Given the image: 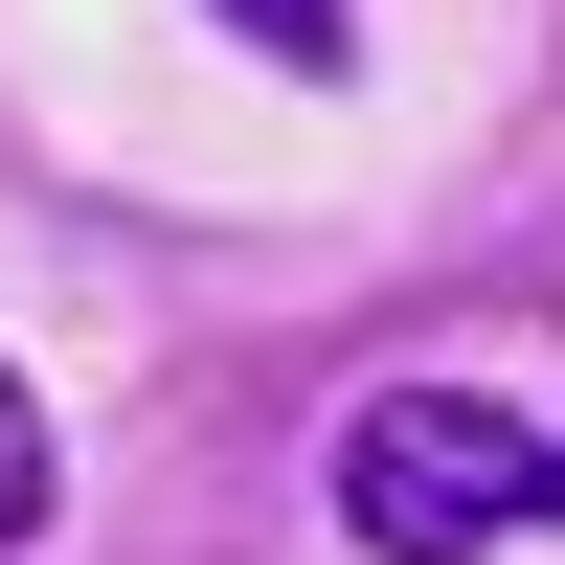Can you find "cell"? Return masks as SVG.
<instances>
[{"label":"cell","mask_w":565,"mask_h":565,"mask_svg":"<svg viewBox=\"0 0 565 565\" xmlns=\"http://www.w3.org/2000/svg\"><path fill=\"white\" fill-rule=\"evenodd\" d=\"M543 521V430H498L476 385H362L340 407V543L362 565H498Z\"/></svg>","instance_id":"cell-1"},{"label":"cell","mask_w":565,"mask_h":565,"mask_svg":"<svg viewBox=\"0 0 565 565\" xmlns=\"http://www.w3.org/2000/svg\"><path fill=\"white\" fill-rule=\"evenodd\" d=\"M226 45H249V68H295V90H340L362 68V0H204Z\"/></svg>","instance_id":"cell-2"},{"label":"cell","mask_w":565,"mask_h":565,"mask_svg":"<svg viewBox=\"0 0 565 565\" xmlns=\"http://www.w3.org/2000/svg\"><path fill=\"white\" fill-rule=\"evenodd\" d=\"M45 498H68V430H45V385L0 362V543H45Z\"/></svg>","instance_id":"cell-3"},{"label":"cell","mask_w":565,"mask_h":565,"mask_svg":"<svg viewBox=\"0 0 565 565\" xmlns=\"http://www.w3.org/2000/svg\"><path fill=\"white\" fill-rule=\"evenodd\" d=\"M543 521H565V430H543Z\"/></svg>","instance_id":"cell-4"}]
</instances>
